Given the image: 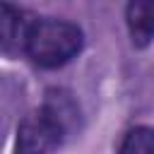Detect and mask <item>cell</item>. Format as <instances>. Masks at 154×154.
Here are the masks:
<instances>
[{
    "label": "cell",
    "mask_w": 154,
    "mask_h": 154,
    "mask_svg": "<svg viewBox=\"0 0 154 154\" xmlns=\"http://www.w3.org/2000/svg\"><path fill=\"white\" fill-rule=\"evenodd\" d=\"M75 111L65 99H48L29 113L17 135V154H53L70 132Z\"/></svg>",
    "instance_id": "obj_1"
},
{
    "label": "cell",
    "mask_w": 154,
    "mask_h": 154,
    "mask_svg": "<svg viewBox=\"0 0 154 154\" xmlns=\"http://www.w3.org/2000/svg\"><path fill=\"white\" fill-rule=\"evenodd\" d=\"M84 36L82 29L67 19H36L24 53L38 65V67H60L70 63L82 51Z\"/></svg>",
    "instance_id": "obj_2"
},
{
    "label": "cell",
    "mask_w": 154,
    "mask_h": 154,
    "mask_svg": "<svg viewBox=\"0 0 154 154\" xmlns=\"http://www.w3.org/2000/svg\"><path fill=\"white\" fill-rule=\"evenodd\" d=\"M36 14L24 7L0 2V51L5 53H24L29 34L36 24Z\"/></svg>",
    "instance_id": "obj_3"
},
{
    "label": "cell",
    "mask_w": 154,
    "mask_h": 154,
    "mask_svg": "<svg viewBox=\"0 0 154 154\" xmlns=\"http://www.w3.org/2000/svg\"><path fill=\"white\" fill-rule=\"evenodd\" d=\"M125 22L135 46L154 41V0H137L125 7Z\"/></svg>",
    "instance_id": "obj_4"
},
{
    "label": "cell",
    "mask_w": 154,
    "mask_h": 154,
    "mask_svg": "<svg viewBox=\"0 0 154 154\" xmlns=\"http://www.w3.org/2000/svg\"><path fill=\"white\" fill-rule=\"evenodd\" d=\"M118 154H154V130L147 125L132 128L123 137Z\"/></svg>",
    "instance_id": "obj_5"
}]
</instances>
